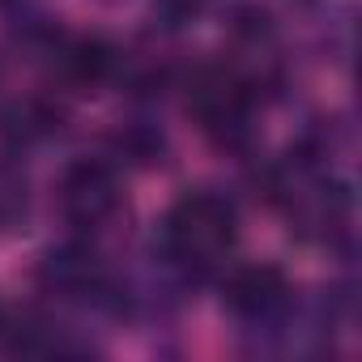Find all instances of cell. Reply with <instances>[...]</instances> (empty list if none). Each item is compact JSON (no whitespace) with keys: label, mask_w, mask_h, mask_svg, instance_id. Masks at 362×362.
I'll use <instances>...</instances> for the list:
<instances>
[{"label":"cell","mask_w":362,"mask_h":362,"mask_svg":"<svg viewBox=\"0 0 362 362\" xmlns=\"http://www.w3.org/2000/svg\"><path fill=\"white\" fill-rule=\"evenodd\" d=\"M239 247V209L226 192L192 188L158 222V256L184 281L218 277Z\"/></svg>","instance_id":"cell-1"},{"label":"cell","mask_w":362,"mask_h":362,"mask_svg":"<svg viewBox=\"0 0 362 362\" xmlns=\"http://www.w3.org/2000/svg\"><path fill=\"white\" fill-rule=\"evenodd\" d=\"M260 86H252L235 64L201 69L188 86V111L201 124V132L222 149H247L256 136V107Z\"/></svg>","instance_id":"cell-2"},{"label":"cell","mask_w":362,"mask_h":362,"mask_svg":"<svg viewBox=\"0 0 362 362\" xmlns=\"http://www.w3.org/2000/svg\"><path fill=\"white\" fill-rule=\"evenodd\" d=\"M39 286L77 307H124V281L90 235L56 243L39 260Z\"/></svg>","instance_id":"cell-3"},{"label":"cell","mask_w":362,"mask_h":362,"mask_svg":"<svg viewBox=\"0 0 362 362\" xmlns=\"http://www.w3.org/2000/svg\"><path fill=\"white\" fill-rule=\"evenodd\" d=\"M222 307L252 332H277L294 320V281L286 269L269 260L226 264L222 273Z\"/></svg>","instance_id":"cell-4"},{"label":"cell","mask_w":362,"mask_h":362,"mask_svg":"<svg viewBox=\"0 0 362 362\" xmlns=\"http://www.w3.org/2000/svg\"><path fill=\"white\" fill-rule=\"evenodd\" d=\"M56 209L77 235L107 230L124 209V179L111 158H77L60 170L56 184Z\"/></svg>","instance_id":"cell-5"},{"label":"cell","mask_w":362,"mask_h":362,"mask_svg":"<svg viewBox=\"0 0 362 362\" xmlns=\"http://www.w3.org/2000/svg\"><path fill=\"white\" fill-rule=\"evenodd\" d=\"M30 214V184L26 175L9 162H0V235L18 230Z\"/></svg>","instance_id":"cell-6"},{"label":"cell","mask_w":362,"mask_h":362,"mask_svg":"<svg viewBox=\"0 0 362 362\" xmlns=\"http://www.w3.org/2000/svg\"><path fill=\"white\" fill-rule=\"evenodd\" d=\"M158 5V13L166 18V26H184V22H192L209 0H153Z\"/></svg>","instance_id":"cell-7"},{"label":"cell","mask_w":362,"mask_h":362,"mask_svg":"<svg viewBox=\"0 0 362 362\" xmlns=\"http://www.w3.org/2000/svg\"><path fill=\"white\" fill-rule=\"evenodd\" d=\"M9 324H13V315H9L5 307H0V345H5V341H9Z\"/></svg>","instance_id":"cell-8"},{"label":"cell","mask_w":362,"mask_h":362,"mask_svg":"<svg viewBox=\"0 0 362 362\" xmlns=\"http://www.w3.org/2000/svg\"><path fill=\"white\" fill-rule=\"evenodd\" d=\"M0 90H5V64H0Z\"/></svg>","instance_id":"cell-9"}]
</instances>
